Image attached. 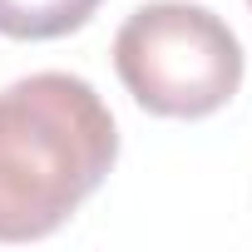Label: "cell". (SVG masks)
I'll use <instances>...</instances> for the list:
<instances>
[{
  "label": "cell",
  "mask_w": 252,
  "mask_h": 252,
  "mask_svg": "<svg viewBox=\"0 0 252 252\" xmlns=\"http://www.w3.org/2000/svg\"><path fill=\"white\" fill-rule=\"evenodd\" d=\"M247 5H252V0H247Z\"/></svg>",
  "instance_id": "277c9868"
},
{
  "label": "cell",
  "mask_w": 252,
  "mask_h": 252,
  "mask_svg": "<svg viewBox=\"0 0 252 252\" xmlns=\"http://www.w3.org/2000/svg\"><path fill=\"white\" fill-rule=\"evenodd\" d=\"M119 158L114 114L99 89L40 69L0 89V242H35L109 178Z\"/></svg>",
  "instance_id": "6da1fadb"
},
{
  "label": "cell",
  "mask_w": 252,
  "mask_h": 252,
  "mask_svg": "<svg viewBox=\"0 0 252 252\" xmlns=\"http://www.w3.org/2000/svg\"><path fill=\"white\" fill-rule=\"evenodd\" d=\"M114 69L139 109L158 119H208L242 89V45L208 5L149 0L119 25Z\"/></svg>",
  "instance_id": "7a4b0ae2"
},
{
  "label": "cell",
  "mask_w": 252,
  "mask_h": 252,
  "mask_svg": "<svg viewBox=\"0 0 252 252\" xmlns=\"http://www.w3.org/2000/svg\"><path fill=\"white\" fill-rule=\"evenodd\" d=\"M104 0H0V35L10 40H60L94 20Z\"/></svg>",
  "instance_id": "3957f363"
}]
</instances>
